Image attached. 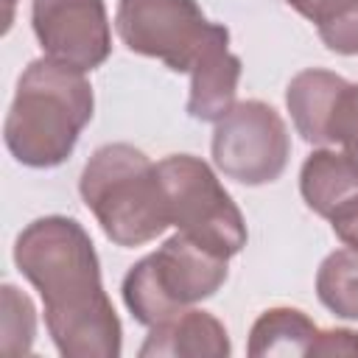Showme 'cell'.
<instances>
[{
  "label": "cell",
  "instance_id": "1",
  "mask_svg": "<svg viewBox=\"0 0 358 358\" xmlns=\"http://www.w3.org/2000/svg\"><path fill=\"white\" fill-rule=\"evenodd\" d=\"M14 263L39 291L48 333L64 358L120 355V319L103 291L92 238L76 218L31 221L17 235Z\"/></svg>",
  "mask_w": 358,
  "mask_h": 358
},
{
  "label": "cell",
  "instance_id": "2",
  "mask_svg": "<svg viewBox=\"0 0 358 358\" xmlns=\"http://www.w3.org/2000/svg\"><path fill=\"white\" fill-rule=\"evenodd\" d=\"M95 95L87 76L50 56L31 62L6 115V148L20 165L56 168L62 165L84 126L92 120Z\"/></svg>",
  "mask_w": 358,
  "mask_h": 358
},
{
  "label": "cell",
  "instance_id": "3",
  "mask_svg": "<svg viewBox=\"0 0 358 358\" xmlns=\"http://www.w3.org/2000/svg\"><path fill=\"white\" fill-rule=\"evenodd\" d=\"M78 190L103 235L123 249L143 246L171 227L159 171L129 143L101 145L87 159Z\"/></svg>",
  "mask_w": 358,
  "mask_h": 358
},
{
  "label": "cell",
  "instance_id": "4",
  "mask_svg": "<svg viewBox=\"0 0 358 358\" xmlns=\"http://www.w3.org/2000/svg\"><path fill=\"white\" fill-rule=\"evenodd\" d=\"M227 263L229 257L176 232L129 268L123 277V302L140 324L154 327L190 305L210 299L227 282Z\"/></svg>",
  "mask_w": 358,
  "mask_h": 358
},
{
  "label": "cell",
  "instance_id": "5",
  "mask_svg": "<svg viewBox=\"0 0 358 358\" xmlns=\"http://www.w3.org/2000/svg\"><path fill=\"white\" fill-rule=\"evenodd\" d=\"M171 227L204 243L207 249L232 257L246 246V224L224 190L213 168L193 154H171L157 162Z\"/></svg>",
  "mask_w": 358,
  "mask_h": 358
},
{
  "label": "cell",
  "instance_id": "6",
  "mask_svg": "<svg viewBox=\"0 0 358 358\" xmlns=\"http://www.w3.org/2000/svg\"><path fill=\"white\" fill-rule=\"evenodd\" d=\"M288 157V126L263 101H241L215 123L213 162L227 179L249 187L268 185L282 176Z\"/></svg>",
  "mask_w": 358,
  "mask_h": 358
},
{
  "label": "cell",
  "instance_id": "7",
  "mask_svg": "<svg viewBox=\"0 0 358 358\" xmlns=\"http://www.w3.org/2000/svg\"><path fill=\"white\" fill-rule=\"evenodd\" d=\"M115 28L131 53L159 59L173 73H190L213 22L196 0H120Z\"/></svg>",
  "mask_w": 358,
  "mask_h": 358
},
{
  "label": "cell",
  "instance_id": "8",
  "mask_svg": "<svg viewBox=\"0 0 358 358\" xmlns=\"http://www.w3.org/2000/svg\"><path fill=\"white\" fill-rule=\"evenodd\" d=\"M31 25L45 56L81 73L101 67L112 53L103 0H34Z\"/></svg>",
  "mask_w": 358,
  "mask_h": 358
},
{
  "label": "cell",
  "instance_id": "9",
  "mask_svg": "<svg viewBox=\"0 0 358 358\" xmlns=\"http://www.w3.org/2000/svg\"><path fill=\"white\" fill-rule=\"evenodd\" d=\"M241 81V59L229 53V31L213 22V31L190 67L187 115L218 123L232 106Z\"/></svg>",
  "mask_w": 358,
  "mask_h": 358
},
{
  "label": "cell",
  "instance_id": "10",
  "mask_svg": "<svg viewBox=\"0 0 358 358\" xmlns=\"http://www.w3.org/2000/svg\"><path fill=\"white\" fill-rule=\"evenodd\" d=\"M232 352L227 327L207 310L187 308L151 327L140 358H227Z\"/></svg>",
  "mask_w": 358,
  "mask_h": 358
},
{
  "label": "cell",
  "instance_id": "11",
  "mask_svg": "<svg viewBox=\"0 0 358 358\" xmlns=\"http://www.w3.org/2000/svg\"><path fill=\"white\" fill-rule=\"evenodd\" d=\"M344 87L347 81L341 76L322 67H308L288 81L285 106L302 140L313 145H330V120Z\"/></svg>",
  "mask_w": 358,
  "mask_h": 358
},
{
  "label": "cell",
  "instance_id": "12",
  "mask_svg": "<svg viewBox=\"0 0 358 358\" xmlns=\"http://www.w3.org/2000/svg\"><path fill=\"white\" fill-rule=\"evenodd\" d=\"M299 193L316 215L330 221L358 199V162L347 151H310L299 171Z\"/></svg>",
  "mask_w": 358,
  "mask_h": 358
},
{
  "label": "cell",
  "instance_id": "13",
  "mask_svg": "<svg viewBox=\"0 0 358 358\" xmlns=\"http://www.w3.org/2000/svg\"><path fill=\"white\" fill-rule=\"evenodd\" d=\"M319 327L313 324V319L299 310V308H288V305H277L263 310L252 330H249V347L246 352L260 358V355H308L313 347Z\"/></svg>",
  "mask_w": 358,
  "mask_h": 358
},
{
  "label": "cell",
  "instance_id": "14",
  "mask_svg": "<svg viewBox=\"0 0 358 358\" xmlns=\"http://www.w3.org/2000/svg\"><path fill=\"white\" fill-rule=\"evenodd\" d=\"M319 302L341 319L358 322V249L330 252L316 271Z\"/></svg>",
  "mask_w": 358,
  "mask_h": 358
},
{
  "label": "cell",
  "instance_id": "15",
  "mask_svg": "<svg viewBox=\"0 0 358 358\" xmlns=\"http://www.w3.org/2000/svg\"><path fill=\"white\" fill-rule=\"evenodd\" d=\"M0 352L6 355H25L34 347L36 336V310L28 294L17 285L6 282L0 291Z\"/></svg>",
  "mask_w": 358,
  "mask_h": 358
},
{
  "label": "cell",
  "instance_id": "16",
  "mask_svg": "<svg viewBox=\"0 0 358 358\" xmlns=\"http://www.w3.org/2000/svg\"><path fill=\"white\" fill-rule=\"evenodd\" d=\"M310 22H316L327 50L358 56V0H327Z\"/></svg>",
  "mask_w": 358,
  "mask_h": 358
},
{
  "label": "cell",
  "instance_id": "17",
  "mask_svg": "<svg viewBox=\"0 0 358 358\" xmlns=\"http://www.w3.org/2000/svg\"><path fill=\"white\" fill-rule=\"evenodd\" d=\"M330 143H338L341 151H347L358 162V84H350L341 90L333 120H330Z\"/></svg>",
  "mask_w": 358,
  "mask_h": 358
},
{
  "label": "cell",
  "instance_id": "18",
  "mask_svg": "<svg viewBox=\"0 0 358 358\" xmlns=\"http://www.w3.org/2000/svg\"><path fill=\"white\" fill-rule=\"evenodd\" d=\"M308 355H358V333L347 327L319 330Z\"/></svg>",
  "mask_w": 358,
  "mask_h": 358
},
{
  "label": "cell",
  "instance_id": "19",
  "mask_svg": "<svg viewBox=\"0 0 358 358\" xmlns=\"http://www.w3.org/2000/svg\"><path fill=\"white\" fill-rule=\"evenodd\" d=\"M330 224H333V232H336V238H338L341 243L358 249V199L350 201L347 207H341V210L330 218Z\"/></svg>",
  "mask_w": 358,
  "mask_h": 358
},
{
  "label": "cell",
  "instance_id": "20",
  "mask_svg": "<svg viewBox=\"0 0 358 358\" xmlns=\"http://www.w3.org/2000/svg\"><path fill=\"white\" fill-rule=\"evenodd\" d=\"M285 3H288L294 11H299L302 17L313 20V17H316V11H319V8H322L327 0H285Z\"/></svg>",
  "mask_w": 358,
  "mask_h": 358
},
{
  "label": "cell",
  "instance_id": "21",
  "mask_svg": "<svg viewBox=\"0 0 358 358\" xmlns=\"http://www.w3.org/2000/svg\"><path fill=\"white\" fill-rule=\"evenodd\" d=\"M14 3H17V0H6V31H8L11 20H14Z\"/></svg>",
  "mask_w": 358,
  "mask_h": 358
}]
</instances>
